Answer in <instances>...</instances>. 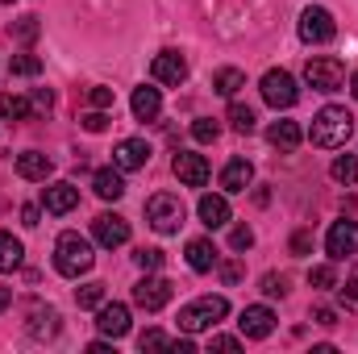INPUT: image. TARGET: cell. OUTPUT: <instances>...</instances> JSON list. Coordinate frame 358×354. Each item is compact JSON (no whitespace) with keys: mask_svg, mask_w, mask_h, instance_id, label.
Returning a JSON list of instances; mask_svg holds the SVG:
<instances>
[{"mask_svg":"<svg viewBox=\"0 0 358 354\" xmlns=\"http://www.w3.org/2000/svg\"><path fill=\"white\" fill-rule=\"evenodd\" d=\"M350 134H355V113L342 108V104H325V108L313 117V125H308V142L321 146V150H338V146H346Z\"/></svg>","mask_w":358,"mask_h":354,"instance_id":"obj_1","label":"cell"},{"mask_svg":"<svg viewBox=\"0 0 358 354\" xmlns=\"http://www.w3.org/2000/svg\"><path fill=\"white\" fill-rule=\"evenodd\" d=\"M92 263H96V255H92V242L84 234H76V229L59 234V242H55V271L59 275L80 279L84 271H92Z\"/></svg>","mask_w":358,"mask_h":354,"instance_id":"obj_2","label":"cell"},{"mask_svg":"<svg viewBox=\"0 0 358 354\" xmlns=\"http://www.w3.org/2000/svg\"><path fill=\"white\" fill-rule=\"evenodd\" d=\"M225 317H229V300L225 296H200V300L179 309V334H204V330H213Z\"/></svg>","mask_w":358,"mask_h":354,"instance_id":"obj_3","label":"cell"},{"mask_svg":"<svg viewBox=\"0 0 358 354\" xmlns=\"http://www.w3.org/2000/svg\"><path fill=\"white\" fill-rule=\"evenodd\" d=\"M146 221H150L159 234H176L179 225H183V200L171 196V192L150 196V200H146Z\"/></svg>","mask_w":358,"mask_h":354,"instance_id":"obj_4","label":"cell"},{"mask_svg":"<svg viewBox=\"0 0 358 354\" xmlns=\"http://www.w3.org/2000/svg\"><path fill=\"white\" fill-rule=\"evenodd\" d=\"M304 80H308L313 92H338L346 84V67L338 59H329V55H317V59L304 63Z\"/></svg>","mask_w":358,"mask_h":354,"instance_id":"obj_5","label":"cell"},{"mask_svg":"<svg viewBox=\"0 0 358 354\" xmlns=\"http://www.w3.org/2000/svg\"><path fill=\"white\" fill-rule=\"evenodd\" d=\"M334 34H338V25H334V13H329V8L308 4V8L300 13V38H304L308 46H325V42H334Z\"/></svg>","mask_w":358,"mask_h":354,"instance_id":"obj_6","label":"cell"},{"mask_svg":"<svg viewBox=\"0 0 358 354\" xmlns=\"http://www.w3.org/2000/svg\"><path fill=\"white\" fill-rule=\"evenodd\" d=\"M259 92H263V100H267L271 108H292V104L300 100V88H296V80H292L287 71H279V67L263 76Z\"/></svg>","mask_w":358,"mask_h":354,"instance_id":"obj_7","label":"cell"},{"mask_svg":"<svg viewBox=\"0 0 358 354\" xmlns=\"http://www.w3.org/2000/svg\"><path fill=\"white\" fill-rule=\"evenodd\" d=\"M167 300H171V279H163V275L146 271V279H138V283H134V304H138V309L159 313Z\"/></svg>","mask_w":358,"mask_h":354,"instance_id":"obj_8","label":"cell"},{"mask_svg":"<svg viewBox=\"0 0 358 354\" xmlns=\"http://www.w3.org/2000/svg\"><path fill=\"white\" fill-rule=\"evenodd\" d=\"M325 255L334 263L342 259H355L358 255V221H334L329 234H325Z\"/></svg>","mask_w":358,"mask_h":354,"instance_id":"obj_9","label":"cell"},{"mask_svg":"<svg viewBox=\"0 0 358 354\" xmlns=\"http://www.w3.org/2000/svg\"><path fill=\"white\" fill-rule=\"evenodd\" d=\"M92 238H96L104 250L125 246V242H129V221H125V217H117V213H100V217L92 221Z\"/></svg>","mask_w":358,"mask_h":354,"instance_id":"obj_10","label":"cell"},{"mask_svg":"<svg viewBox=\"0 0 358 354\" xmlns=\"http://www.w3.org/2000/svg\"><path fill=\"white\" fill-rule=\"evenodd\" d=\"M150 76H155V84L179 88V84L187 80V59H183L179 50H163V55H155V63H150Z\"/></svg>","mask_w":358,"mask_h":354,"instance_id":"obj_11","label":"cell"},{"mask_svg":"<svg viewBox=\"0 0 358 354\" xmlns=\"http://www.w3.org/2000/svg\"><path fill=\"white\" fill-rule=\"evenodd\" d=\"M146 163H150V146L142 138H125V142L113 146V167L117 171H142Z\"/></svg>","mask_w":358,"mask_h":354,"instance_id":"obj_12","label":"cell"},{"mask_svg":"<svg viewBox=\"0 0 358 354\" xmlns=\"http://www.w3.org/2000/svg\"><path fill=\"white\" fill-rule=\"evenodd\" d=\"M238 330H242V338H271V330H275V313H271L267 304H246L242 309V317H238Z\"/></svg>","mask_w":358,"mask_h":354,"instance_id":"obj_13","label":"cell"},{"mask_svg":"<svg viewBox=\"0 0 358 354\" xmlns=\"http://www.w3.org/2000/svg\"><path fill=\"white\" fill-rule=\"evenodd\" d=\"M171 171L183 187H204L208 183V163H204V155H192V150H179L176 163H171Z\"/></svg>","mask_w":358,"mask_h":354,"instance_id":"obj_14","label":"cell"},{"mask_svg":"<svg viewBox=\"0 0 358 354\" xmlns=\"http://www.w3.org/2000/svg\"><path fill=\"white\" fill-rule=\"evenodd\" d=\"M96 330L104 334V338H125L129 334V304H100V313H96Z\"/></svg>","mask_w":358,"mask_h":354,"instance_id":"obj_15","label":"cell"},{"mask_svg":"<svg viewBox=\"0 0 358 354\" xmlns=\"http://www.w3.org/2000/svg\"><path fill=\"white\" fill-rule=\"evenodd\" d=\"M76 204H80V187H76V183H67V179H59V183H50V187L42 192V208H46V213H55V217L71 213Z\"/></svg>","mask_w":358,"mask_h":354,"instance_id":"obj_16","label":"cell"},{"mask_svg":"<svg viewBox=\"0 0 358 354\" xmlns=\"http://www.w3.org/2000/svg\"><path fill=\"white\" fill-rule=\"evenodd\" d=\"M196 213H200V221H204L208 229H221V225H229V200H225V196H213V192H204V196H200V204H196Z\"/></svg>","mask_w":358,"mask_h":354,"instance_id":"obj_17","label":"cell"},{"mask_svg":"<svg viewBox=\"0 0 358 354\" xmlns=\"http://www.w3.org/2000/svg\"><path fill=\"white\" fill-rule=\"evenodd\" d=\"M92 192H96L100 200H121V196H125V171L100 167V171L92 176Z\"/></svg>","mask_w":358,"mask_h":354,"instance_id":"obj_18","label":"cell"},{"mask_svg":"<svg viewBox=\"0 0 358 354\" xmlns=\"http://www.w3.org/2000/svg\"><path fill=\"white\" fill-rule=\"evenodd\" d=\"M129 108H134V117L138 121H155L159 113H163V92L159 88H134V100H129Z\"/></svg>","mask_w":358,"mask_h":354,"instance_id":"obj_19","label":"cell"},{"mask_svg":"<svg viewBox=\"0 0 358 354\" xmlns=\"http://www.w3.org/2000/svg\"><path fill=\"white\" fill-rule=\"evenodd\" d=\"M50 171H55L50 155H42V150H25V155H17V176L21 179H46Z\"/></svg>","mask_w":358,"mask_h":354,"instance_id":"obj_20","label":"cell"},{"mask_svg":"<svg viewBox=\"0 0 358 354\" xmlns=\"http://www.w3.org/2000/svg\"><path fill=\"white\" fill-rule=\"evenodd\" d=\"M250 179H255V167H250L246 159H229L225 171H221V187H225V192H246Z\"/></svg>","mask_w":358,"mask_h":354,"instance_id":"obj_21","label":"cell"},{"mask_svg":"<svg viewBox=\"0 0 358 354\" xmlns=\"http://www.w3.org/2000/svg\"><path fill=\"white\" fill-rule=\"evenodd\" d=\"M187 267L192 271H213L217 267V246L208 238H192L187 242Z\"/></svg>","mask_w":358,"mask_h":354,"instance_id":"obj_22","label":"cell"},{"mask_svg":"<svg viewBox=\"0 0 358 354\" xmlns=\"http://www.w3.org/2000/svg\"><path fill=\"white\" fill-rule=\"evenodd\" d=\"M300 125L296 121H271V129H267V142L271 146H279V150H296L300 146Z\"/></svg>","mask_w":358,"mask_h":354,"instance_id":"obj_23","label":"cell"},{"mask_svg":"<svg viewBox=\"0 0 358 354\" xmlns=\"http://www.w3.org/2000/svg\"><path fill=\"white\" fill-rule=\"evenodd\" d=\"M29 334H34L38 342H42V338H55V334H59V313L38 304V309L29 313Z\"/></svg>","mask_w":358,"mask_h":354,"instance_id":"obj_24","label":"cell"},{"mask_svg":"<svg viewBox=\"0 0 358 354\" xmlns=\"http://www.w3.org/2000/svg\"><path fill=\"white\" fill-rule=\"evenodd\" d=\"M242 88H246V76H242L238 67H221V71L213 76V92H217V96H225V100H234Z\"/></svg>","mask_w":358,"mask_h":354,"instance_id":"obj_25","label":"cell"},{"mask_svg":"<svg viewBox=\"0 0 358 354\" xmlns=\"http://www.w3.org/2000/svg\"><path fill=\"white\" fill-rule=\"evenodd\" d=\"M0 117H4V121H29V117H34V104H29L25 96L4 92V96H0Z\"/></svg>","mask_w":358,"mask_h":354,"instance_id":"obj_26","label":"cell"},{"mask_svg":"<svg viewBox=\"0 0 358 354\" xmlns=\"http://www.w3.org/2000/svg\"><path fill=\"white\" fill-rule=\"evenodd\" d=\"M21 259H25V246H21L13 234H4V229H0V271H17Z\"/></svg>","mask_w":358,"mask_h":354,"instance_id":"obj_27","label":"cell"},{"mask_svg":"<svg viewBox=\"0 0 358 354\" xmlns=\"http://www.w3.org/2000/svg\"><path fill=\"white\" fill-rule=\"evenodd\" d=\"M229 125H234L238 134H250V129L259 125V117H255V108H250V104L234 100V104H229Z\"/></svg>","mask_w":358,"mask_h":354,"instance_id":"obj_28","label":"cell"},{"mask_svg":"<svg viewBox=\"0 0 358 354\" xmlns=\"http://www.w3.org/2000/svg\"><path fill=\"white\" fill-rule=\"evenodd\" d=\"M329 176L338 179V183H358V155H338L334 167H329Z\"/></svg>","mask_w":358,"mask_h":354,"instance_id":"obj_29","label":"cell"},{"mask_svg":"<svg viewBox=\"0 0 358 354\" xmlns=\"http://www.w3.org/2000/svg\"><path fill=\"white\" fill-rule=\"evenodd\" d=\"M76 304H80V309H100V304H104V283H84V288H76Z\"/></svg>","mask_w":358,"mask_h":354,"instance_id":"obj_30","label":"cell"},{"mask_svg":"<svg viewBox=\"0 0 358 354\" xmlns=\"http://www.w3.org/2000/svg\"><path fill=\"white\" fill-rule=\"evenodd\" d=\"M8 71H13V76H38V71H42V59H38V55H13Z\"/></svg>","mask_w":358,"mask_h":354,"instance_id":"obj_31","label":"cell"},{"mask_svg":"<svg viewBox=\"0 0 358 354\" xmlns=\"http://www.w3.org/2000/svg\"><path fill=\"white\" fill-rule=\"evenodd\" d=\"M192 138H196V142H204V146H208V142H217V138H221V125H217V121H213V117H200V121H196V125H192Z\"/></svg>","mask_w":358,"mask_h":354,"instance_id":"obj_32","label":"cell"},{"mask_svg":"<svg viewBox=\"0 0 358 354\" xmlns=\"http://www.w3.org/2000/svg\"><path fill=\"white\" fill-rule=\"evenodd\" d=\"M134 263L142 267V271H159V267L167 263V255H163L159 246H142V250L134 255Z\"/></svg>","mask_w":358,"mask_h":354,"instance_id":"obj_33","label":"cell"},{"mask_svg":"<svg viewBox=\"0 0 358 354\" xmlns=\"http://www.w3.org/2000/svg\"><path fill=\"white\" fill-rule=\"evenodd\" d=\"M8 34H13L17 42H34V38H38V17H21Z\"/></svg>","mask_w":358,"mask_h":354,"instance_id":"obj_34","label":"cell"},{"mask_svg":"<svg viewBox=\"0 0 358 354\" xmlns=\"http://www.w3.org/2000/svg\"><path fill=\"white\" fill-rule=\"evenodd\" d=\"M138 342H142V351H171V338H167L163 330H146Z\"/></svg>","mask_w":358,"mask_h":354,"instance_id":"obj_35","label":"cell"},{"mask_svg":"<svg viewBox=\"0 0 358 354\" xmlns=\"http://www.w3.org/2000/svg\"><path fill=\"white\" fill-rule=\"evenodd\" d=\"M308 283H313V288H334V283H338V275H334V267H329V263H321V267H313V271H308Z\"/></svg>","mask_w":358,"mask_h":354,"instance_id":"obj_36","label":"cell"},{"mask_svg":"<svg viewBox=\"0 0 358 354\" xmlns=\"http://www.w3.org/2000/svg\"><path fill=\"white\" fill-rule=\"evenodd\" d=\"M80 125H84L88 134H100V129L108 125V113H104V108H92V113H84V117H80Z\"/></svg>","mask_w":358,"mask_h":354,"instance_id":"obj_37","label":"cell"},{"mask_svg":"<svg viewBox=\"0 0 358 354\" xmlns=\"http://www.w3.org/2000/svg\"><path fill=\"white\" fill-rule=\"evenodd\" d=\"M229 246H234V250H250V246H255V229H250V225H238V229L229 234Z\"/></svg>","mask_w":358,"mask_h":354,"instance_id":"obj_38","label":"cell"},{"mask_svg":"<svg viewBox=\"0 0 358 354\" xmlns=\"http://www.w3.org/2000/svg\"><path fill=\"white\" fill-rule=\"evenodd\" d=\"M88 104H92V108H104V113H108V108H113V88H100V84H96V88H88Z\"/></svg>","mask_w":358,"mask_h":354,"instance_id":"obj_39","label":"cell"},{"mask_svg":"<svg viewBox=\"0 0 358 354\" xmlns=\"http://www.w3.org/2000/svg\"><path fill=\"white\" fill-rule=\"evenodd\" d=\"M29 104H34V113H50V108H55V92L50 88H34Z\"/></svg>","mask_w":358,"mask_h":354,"instance_id":"obj_40","label":"cell"},{"mask_svg":"<svg viewBox=\"0 0 358 354\" xmlns=\"http://www.w3.org/2000/svg\"><path fill=\"white\" fill-rule=\"evenodd\" d=\"M263 292L267 296H287V279L283 275H263Z\"/></svg>","mask_w":358,"mask_h":354,"instance_id":"obj_41","label":"cell"},{"mask_svg":"<svg viewBox=\"0 0 358 354\" xmlns=\"http://www.w3.org/2000/svg\"><path fill=\"white\" fill-rule=\"evenodd\" d=\"M217 267H221V279H225V283H238V279H242V263H238V259H225V263L217 259Z\"/></svg>","mask_w":358,"mask_h":354,"instance_id":"obj_42","label":"cell"},{"mask_svg":"<svg viewBox=\"0 0 358 354\" xmlns=\"http://www.w3.org/2000/svg\"><path fill=\"white\" fill-rule=\"evenodd\" d=\"M208 346H213V351H225V354L242 351V342H238V338H229V334H217V338H213V342H208Z\"/></svg>","mask_w":358,"mask_h":354,"instance_id":"obj_43","label":"cell"},{"mask_svg":"<svg viewBox=\"0 0 358 354\" xmlns=\"http://www.w3.org/2000/svg\"><path fill=\"white\" fill-rule=\"evenodd\" d=\"M313 321H317V325H325V330H329V325H338V313H334V309H325V304H321V309H313Z\"/></svg>","mask_w":358,"mask_h":354,"instance_id":"obj_44","label":"cell"},{"mask_svg":"<svg viewBox=\"0 0 358 354\" xmlns=\"http://www.w3.org/2000/svg\"><path fill=\"white\" fill-rule=\"evenodd\" d=\"M38 217H42V208H38V204H25V208H21V221H25L29 229L38 225Z\"/></svg>","mask_w":358,"mask_h":354,"instance_id":"obj_45","label":"cell"},{"mask_svg":"<svg viewBox=\"0 0 358 354\" xmlns=\"http://www.w3.org/2000/svg\"><path fill=\"white\" fill-rule=\"evenodd\" d=\"M308 246H313V238H308V234L300 229V234L292 238V250H296V255H308Z\"/></svg>","mask_w":358,"mask_h":354,"instance_id":"obj_46","label":"cell"},{"mask_svg":"<svg viewBox=\"0 0 358 354\" xmlns=\"http://www.w3.org/2000/svg\"><path fill=\"white\" fill-rule=\"evenodd\" d=\"M342 300H346V304H355V300H358V275L346 283V288H342Z\"/></svg>","mask_w":358,"mask_h":354,"instance_id":"obj_47","label":"cell"},{"mask_svg":"<svg viewBox=\"0 0 358 354\" xmlns=\"http://www.w3.org/2000/svg\"><path fill=\"white\" fill-rule=\"evenodd\" d=\"M88 351L92 354H108V351H113V338H108V342H104V338H100V342H92Z\"/></svg>","mask_w":358,"mask_h":354,"instance_id":"obj_48","label":"cell"},{"mask_svg":"<svg viewBox=\"0 0 358 354\" xmlns=\"http://www.w3.org/2000/svg\"><path fill=\"white\" fill-rule=\"evenodd\" d=\"M8 304H13V288H0V313H4Z\"/></svg>","mask_w":358,"mask_h":354,"instance_id":"obj_49","label":"cell"},{"mask_svg":"<svg viewBox=\"0 0 358 354\" xmlns=\"http://www.w3.org/2000/svg\"><path fill=\"white\" fill-rule=\"evenodd\" d=\"M350 92H355V100H358V71L350 76Z\"/></svg>","mask_w":358,"mask_h":354,"instance_id":"obj_50","label":"cell"}]
</instances>
